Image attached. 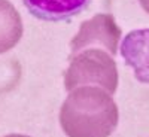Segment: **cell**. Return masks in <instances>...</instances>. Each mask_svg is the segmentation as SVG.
Wrapping results in <instances>:
<instances>
[{"instance_id":"obj_1","label":"cell","mask_w":149,"mask_h":137,"mask_svg":"<svg viewBox=\"0 0 149 137\" xmlns=\"http://www.w3.org/2000/svg\"><path fill=\"white\" fill-rule=\"evenodd\" d=\"M60 124L69 137H109L118 125V107L98 86H78L60 109Z\"/></svg>"},{"instance_id":"obj_2","label":"cell","mask_w":149,"mask_h":137,"mask_svg":"<svg viewBox=\"0 0 149 137\" xmlns=\"http://www.w3.org/2000/svg\"><path fill=\"white\" fill-rule=\"evenodd\" d=\"M64 83L69 91L78 86L97 85L109 92H115L118 86L116 64L113 58L102 49L86 48L85 51L70 57Z\"/></svg>"},{"instance_id":"obj_3","label":"cell","mask_w":149,"mask_h":137,"mask_svg":"<svg viewBox=\"0 0 149 137\" xmlns=\"http://www.w3.org/2000/svg\"><path fill=\"white\" fill-rule=\"evenodd\" d=\"M119 37L121 30L116 26L115 18L110 14H98L90 21H85L81 26L78 34L72 39V55H76L82 49H86L93 45H102L106 51L110 52V55H115Z\"/></svg>"},{"instance_id":"obj_4","label":"cell","mask_w":149,"mask_h":137,"mask_svg":"<svg viewBox=\"0 0 149 137\" xmlns=\"http://www.w3.org/2000/svg\"><path fill=\"white\" fill-rule=\"evenodd\" d=\"M121 52L140 82L149 83V30L131 31L122 42Z\"/></svg>"},{"instance_id":"obj_5","label":"cell","mask_w":149,"mask_h":137,"mask_svg":"<svg viewBox=\"0 0 149 137\" xmlns=\"http://www.w3.org/2000/svg\"><path fill=\"white\" fill-rule=\"evenodd\" d=\"M29 10L40 19L61 21L79 14L90 0H22Z\"/></svg>"},{"instance_id":"obj_6","label":"cell","mask_w":149,"mask_h":137,"mask_svg":"<svg viewBox=\"0 0 149 137\" xmlns=\"http://www.w3.org/2000/svg\"><path fill=\"white\" fill-rule=\"evenodd\" d=\"M19 12L8 0H0V54L12 49L22 36Z\"/></svg>"},{"instance_id":"obj_7","label":"cell","mask_w":149,"mask_h":137,"mask_svg":"<svg viewBox=\"0 0 149 137\" xmlns=\"http://www.w3.org/2000/svg\"><path fill=\"white\" fill-rule=\"evenodd\" d=\"M139 2H140V5H142V8L148 12V14H149V0H139Z\"/></svg>"},{"instance_id":"obj_8","label":"cell","mask_w":149,"mask_h":137,"mask_svg":"<svg viewBox=\"0 0 149 137\" xmlns=\"http://www.w3.org/2000/svg\"><path fill=\"white\" fill-rule=\"evenodd\" d=\"M5 137H30V136H24V134H9V136H5Z\"/></svg>"}]
</instances>
